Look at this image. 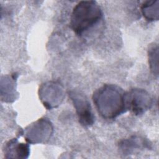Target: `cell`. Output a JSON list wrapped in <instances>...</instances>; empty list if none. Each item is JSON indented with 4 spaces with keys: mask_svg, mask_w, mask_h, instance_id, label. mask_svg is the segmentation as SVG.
<instances>
[{
    "mask_svg": "<svg viewBox=\"0 0 159 159\" xmlns=\"http://www.w3.org/2000/svg\"><path fill=\"white\" fill-rule=\"evenodd\" d=\"M148 63L151 71L154 75H158V46L152 45L148 49Z\"/></svg>",
    "mask_w": 159,
    "mask_h": 159,
    "instance_id": "cell-9",
    "label": "cell"
},
{
    "mask_svg": "<svg viewBox=\"0 0 159 159\" xmlns=\"http://www.w3.org/2000/svg\"><path fill=\"white\" fill-rule=\"evenodd\" d=\"M141 11L146 20L155 21L158 20L159 1H147L144 2L141 6Z\"/></svg>",
    "mask_w": 159,
    "mask_h": 159,
    "instance_id": "cell-8",
    "label": "cell"
},
{
    "mask_svg": "<svg viewBox=\"0 0 159 159\" xmlns=\"http://www.w3.org/2000/svg\"><path fill=\"white\" fill-rule=\"evenodd\" d=\"M125 94L116 85L105 84L94 93L93 100L99 114L103 118L112 119L127 110Z\"/></svg>",
    "mask_w": 159,
    "mask_h": 159,
    "instance_id": "cell-1",
    "label": "cell"
},
{
    "mask_svg": "<svg viewBox=\"0 0 159 159\" xmlns=\"http://www.w3.org/2000/svg\"><path fill=\"white\" fill-rule=\"evenodd\" d=\"M125 102L127 110L131 111L135 115L139 116L151 108L153 99L145 90L135 88L126 93Z\"/></svg>",
    "mask_w": 159,
    "mask_h": 159,
    "instance_id": "cell-3",
    "label": "cell"
},
{
    "mask_svg": "<svg viewBox=\"0 0 159 159\" xmlns=\"http://www.w3.org/2000/svg\"><path fill=\"white\" fill-rule=\"evenodd\" d=\"M39 93L50 94V95L40 97L43 105L47 109H52L59 105L63 98L61 86L55 82H49L44 84L39 90Z\"/></svg>",
    "mask_w": 159,
    "mask_h": 159,
    "instance_id": "cell-6",
    "label": "cell"
},
{
    "mask_svg": "<svg viewBox=\"0 0 159 159\" xmlns=\"http://www.w3.org/2000/svg\"><path fill=\"white\" fill-rule=\"evenodd\" d=\"M25 140L29 143H40L48 140L52 135L53 128L48 120L40 119L27 129Z\"/></svg>",
    "mask_w": 159,
    "mask_h": 159,
    "instance_id": "cell-5",
    "label": "cell"
},
{
    "mask_svg": "<svg viewBox=\"0 0 159 159\" xmlns=\"http://www.w3.org/2000/svg\"><path fill=\"white\" fill-rule=\"evenodd\" d=\"M147 143H146L143 140L136 137H133L129 139L124 140L120 144V147L124 152H128L129 150H132L134 148H140L142 146H146Z\"/></svg>",
    "mask_w": 159,
    "mask_h": 159,
    "instance_id": "cell-10",
    "label": "cell"
},
{
    "mask_svg": "<svg viewBox=\"0 0 159 159\" xmlns=\"http://www.w3.org/2000/svg\"><path fill=\"white\" fill-rule=\"evenodd\" d=\"M69 96L76 109L80 123L84 127L92 125L94 117L90 103L85 96L78 91H71L69 93Z\"/></svg>",
    "mask_w": 159,
    "mask_h": 159,
    "instance_id": "cell-4",
    "label": "cell"
},
{
    "mask_svg": "<svg viewBox=\"0 0 159 159\" xmlns=\"http://www.w3.org/2000/svg\"><path fill=\"white\" fill-rule=\"evenodd\" d=\"M102 17V10L96 1H80L73 8L70 26L77 35H81L96 24Z\"/></svg>",
    "mask_w": 159,
    "mask_h": 159,
    "instance_id": "cell-2",
    "label": "cell"
},
{
    "mask_svg": "<svg viewBox=\"0 0 159 159\" xmlns=\"http://www.w3.org/2000/svg\"><path fill=\"white\" fill-rule=\"evenodd\" d=\"M30 153L29 146L27 143H17V140L14 139L9 141L5 148L6 158H27Z\"/></svg>",
    "mask_w": 159,
    "mask_h": 159,
    "instance_id": "cell-7",
    "label": "cell"
}]
</instances>
